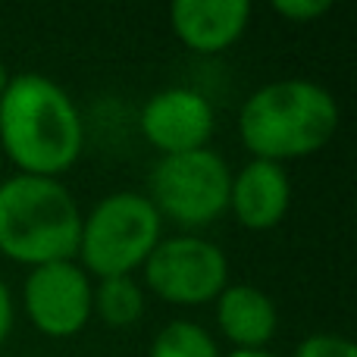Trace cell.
Wrapping results in <instances>:
<instances>
[{"mask_svg":"<svg viewBox=\"0 0 357 357\" xmlns=\"http://www.w3.org/2000/svg\"><path fill=\"white\" fill-rule=\"evenodd\" d=\"M85 129L75 100L41 73L6 79L0 91V148L22 176L56 178L82 157Z\"/></svg>","mask_w":357,"mask_h":357,"instance_id":"cell-1","label":"cell"},{"mask_svg":"<svg viewBox=\"0 0 357 357\" xmlns=\"http://www.w3.org/2000/svg\"><path fill=\"white\" fill-rule=\"evenodd\" d=\"M339 129V104L323 85L307 79H282L257 88L238 113L241 144L254 160L285 163L310 157L333 142Z\"/></svg>","mask_w":357,"mask_h":357,"instance_id":"cell-2","label":"cell"},{"mask_svg":"<svg viewBox=\"0 0 357 357\" xmlns=\"http://www.w3.org/2000/svg\"><path fill=\"white\" fill-rule=\"evenodd\" d=\"M82 210L60 178L10 176L0 182V254L25 266L75 260Z\"/></svg>","mask_w":357,"mask_h":357,"instance_id":"cell-3","label":"cell"},{"mask_svg":"<svg viewBox=\"0 0 357 357\" xmlns=\"http://www.w3.org/2000/svg\"><path fill=\"white\" fill-rule=\"evenodd\" d=\"M160 213L148 195H107L91 213L82 216V238L75 254L82 260L79 266L98 279L132 276V270L144 266L160 241Z\"/></svg>","mask_w":357,"mask_h":357,"instance_id":"cell-4","label":"cell"},{"mask_svg":"<svg viewBox=\"0 0 357 357\" xmlns=\"http://www.w3.org/2000/svg\"><path fill=\"white\" fill-rule=\"evenodd\" d=\"M148 201L160 213V220L178 226H207L229 210V188L232 169L216 151L201 148L188 154L160 157L148 178Z\"/></svg>","mask_w":357,"mask_h":357,"instance_id":"cell-5","label":"cell"},{"mask_svg":"<svg viewBox=\"0 0 357 357\" xmlns=\"http://www.w3.org/2000/svg\"><path fill=\"white\" fill-rule=\"evenodd\" d=\"M144 282L160 301L176 307H197L216 301L226 289L229 260L220 245L201 235H176L157 241L144 260Z\"/></svg>","mask_w":357,"mask_h":357,"instance_id":"cell-6","label":"cell"},{"mask_svg":"<svg viewBox=\"0 0 357 357\" xmlns=\"http://www.w3.org/2000/svg\"><path fill=\"white\" fill-rule=\"evenodd\" d=\"M91 279L75 260L35 266L25 279L22 304L31 326L47 339H73L91 320Z\"/></svg>","mask_w":357,"mask_h":357,"instance_id":"cell-7","label":"cell"},{"mask_svg":"<svg viewBox=\"0 0 357 357\" xmlns=\"http://www.w3.org/2000/svg\"><path fill=\"white\" fill-rule=\"evenodd\" d=\"M213 107L201 91L191 88H167L157 91L142 107V135L160 157L188 154V151L207 148L213 135Z\"/></svg>","mask_w":357,"mask_h":357,"instance_id":"cell-8","label":"cell"},{"mask_svg":"<svg viewBox=\"0 0 357 357\" xmlns=\"http://www.w3.org/2000/svg\"><path fill=\"white\" fill-rule=\"evenodd\" d=\"M248 0H176L169 6L173 35L195 54H222L248 29Z\"/></svg>","mask_w":357,"mask_h":357,"instance_id":"cell-9","label":"cell"},{"mask_svg":"<svg viewBox=\"0 0 357 357\" xmlns=\"http://www.w3.org/2000/svg\"><path fill=\"white\" fill-rule=\"evenodd\" d=\"M291 204V182L282 163L251 160L232 176L229 207L251 232H270L285 220Z\"/></svg>","mask_w":357,"mask_h":357,"instance_id":"cell-10","label":"cell"},{"mask_svg":"<svg viewBox=\"0 0 357 357\" xmlns=\"http://www.w3.org/2000/svg\"><path fill=\"white\" fill-rule=\"evenodd\" d=\"M216 326L235 348H264L276 335L279 314L266 291L254 285H226L216 298Z\"/></svg>","mask_w":357,"mask_h":357,"instance_id":"cell-11","label":"cell"},{"mask_svg":"<svg viewBox=\"0 0 357 357\" xmlns=\"http://www.w3.org/2000/svg\"><path fill=\"white\" fill-rule=\"evenodd\" d=\"M91 314H98L110 329L135 326L144 314V291L132 276L100 279L91 291Z\"/></svg>","mask_w":357,"mask_h":357,"instance_id":"cell-12","label":"cell"},{"mask_svg":"<svg viewBox=\"0 0 357 357\" xmlns=\"http://www.w3.org/2000/svg\"><path fill=\"white\" fill-rule=\"evenodd\" d=\"M151 357H222L213 335L188 320H173L151 342Z\"/></svg>","mask_w":357,"mask_h":357,"instance_id":"cell-13","label":"cell"},{"mask_svg":"<svg viewBox=\"0 0 357 357\" xmlns=\"http://www.w3.org/2000/svg\"><path fill=\"white\" fill-rule=\"evenodd\" d=\"M295 357H357V348L345 335L317 333V335H307V339L295 348Z\"/></svg>","mask_w":357,"mask_h":357,"instance_id":"cell-14","label":"cell"},{"mask_svg":"<svg viewBox=\"0 0 357 357\" xmlns=\"http://www.w3.org/2000/svg\"><path fill=\"white\" fill-rule=\"evenodd\" d=\"M333 10L329 0H273V13L295 25H304V22H314V19L326 16Z\"/></svg>","mask_w":357,"mask_h":357,"instance_id":"cell-15","label":"cell"},{"mask_svg":"<svg viewBox=\"0 0 357 357\" xmlns=\"http://www.w3.org/2000/svg\"><path fill=\"white\" fill-rule=\"evenodd\" d=\"M10 329H13V298H10V289H6V282L0 279V345L6 342Z\"/></svg>","mask_w":357,"mask_h":357,"instance_id":"cell-16","label":"cell"},{"mask_svg":"<svg viewBox=\"0 0 357 357\" xmlns=\"http://www.w3.org/2000/svg\"><path fill=\"white\" fill-rule=\"evenodd\" d=\"M229 357H276V354L264 351V348H235Z\"/></svg>","mask_w":357,"mask_h":357,"instance_id":"cell-17","label":"cell"},{"mask_svg":"<svg viewBox=\"0 0 357 357\" xmlns=\"http://www.w3.org/2000/svg\"><path fill=\"white\" fill-rule=\"evenodd\" d=\"M3 85H6V69H3V63H0V91H3Z\"/></svg>","mask_w":357,"mask_h":357,"instance_id":"cell-18","label":"cell"}]
</instances>
